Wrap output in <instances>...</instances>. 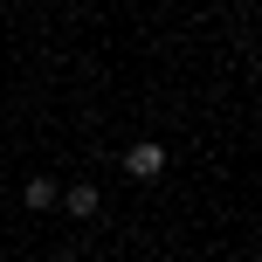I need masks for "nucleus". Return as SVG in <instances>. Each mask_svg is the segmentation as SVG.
Wrapping results in <instances>:
<instances>
[{"label": "nucleus", "mask_w": 262, "mask_h": 262, "mask_svg": "<svg viewBox=\"0 0 262 262\" xmlns=\"http://www.w3.org/2000/svg\"><path fill=\"white\" fill-rule=\"evenodd\" d=\"M55 214H69V221H97V214H104V193H97L90 180H76V186L55 193Z\"/></svg>", "instance_id": "f257e3e1"}, {"label": "nucleus", "mask_w": 262, "mask_h": 262, "mask_svg": "<svg viewBox=\"0 0 262 262\" xmlns=\"http://www.w3.org/2000/svg\"><path fill=\"white\" fill-rule=\"evenodd\" d=\"M21 207H28V214H55V180H41V172H35V180L21 186Z\"/></svg>", "instance_id": "7ed1b4c3"}, {"label": "nucleus", "mask_w": 262, "mask_h": 262, "mask_svg": "<svg viewBox=\"0 0 262 262\" xmlns=\"http://www.w3.org/2000/svg\"><path fill=\"white\" fill-rule=\"evenodd\" d=\"M124 172L131 180H159V172H166V145L159 138H131L124 145Z\"/></svg>", "instance_id": "f03ea898"}]
</instances>
